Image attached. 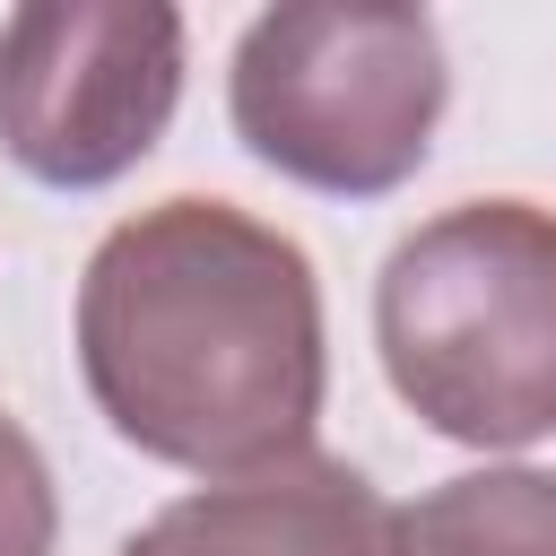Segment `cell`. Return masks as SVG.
I'll list each match as a JSON object with an SVG mask.
<instances>
[{
  "label": "cell",
  "mask_w": 556,
  "mask_h": 556,
  "mask_svg": "<svg viewBox=\"0 0 556 556\" xmlns=\"http://www.w3.org/2000/svg\"><path fill=\"white\" fill-rule=\"evenodd\" d=\"M78 374L104 426L191 478H252L313 443L321 278L295 235L235 200H156L122 217L78 278Z\"/></svg>",
  "instance_id": "obj_1"
},
{
  "label": "cell",
  "mask_w": 556,
  "mask_h": 556,
  "mask_svg": "<svg viewBox=\"0 0 556 556\" xmlns=\"http://www.w3.org/2000/svg\"><path fill=\"white\" fill-rule=\"evenodd\" d=\"M374 348L443 443L556 434V208L460 200L400 235L374 278Z\"/></svg>",
  "instance_id": "obj_2"
},
{
  "label": "cell",
  "mask_w": 556,
  "mask_h": 556,
  "mask_svg": "<svg viewBox=\"0 0 556 556\" xmlns=\"http://www.w3.org/2000/svg\"><path fill=\"white\" fill-rule=\"evenodd\" d=\"M452 70L426 9H348V0H295L261 9L226 70L235 139L330 200H382L400 191L443 122Z\"/></svg>",
  "instance_id": "obj_3"
},
{
  "label": "cell",
  "mask_w": 556,
  "mask_h": 556,
  "mask_svg": "<svg viewBox=\"0 0 556 556\" xmlns=\"http://www.w3.org/2000/svg\"><path fill=\"white\" fill-rule=\"evenodd\" d=\"M182 104V9L26 0L0 17V148L52 191L122 182Z\"/></svg>",
  "instance_id": "obj_4"
},
{
  "label": "cell",
  "mask_w": 556,
  "mask_h": 556,
  "mask_svg": "<svg viewBox=\"0 0 556 556\" xmlns=\"http://www.w3.org/2000/svg\"><path fill=\"white\" fill-rule=\"evenodd\" d=\"M122 556H382V495L348 460L295 452L165 504L122 539Z\"/></svg>",
  "instance_id": "obj_5"
},
{
  "label": "cell",
  "mask_w": 556,
  "mask_h": 556,
  "mask_svg": "<svg viewBox=\"0 0 556 556\" xmlns=\"http://www.w3.org/2000/svg\"><path fill=\"white\" fill-rule=\"evenodd\" d=\"M382 556H556V469H469L382 513Z\"/></svg>",
  "instance_id": "obj_6"
},
{
  "label": "cell",
  "mask_w": 556,
  "mask_h": 556,
  "mask_svg": "<svg viewBox=\"0 0 556 556\" xmlns=\"http://www.w3.org/2000/svg\"><path fill=\"white\" fill-rule=\"evenodd\" d=\"M52 539H61L52 460H43L35 434L0 408V556H52Z\"/></svg>",
  "instance_id": "obj_7"
}]
</instances>
